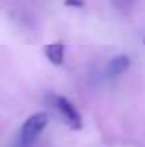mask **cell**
<instances>
[{
    "label": "cell",
    "mask_w": 145,
    "mask_h": 147,
    "mask_svg": "<svg viewBox=\"0 0 145 147\" xmlns=\"http://www.w3.org/2000/svg\"><path fill=\"white\" fill-rule=\"evenodd\" d=\"M52 102H54L56 110L60 112L62 119L71 127L72 130L82 129V115H80V112L75 108V104H72L69 99L62 97V95H54V97H52Z\"/></svg>",
    "instance_id": "cell-2"
},
{
    "label": "cell",
    "mask_w": 145,
    "mask_h": 147,
    "mask_svg": "<svg viewBox=\"0 0 145 147\" xmlns=\"http://www.w3.org/2000/svg\"><path fill=\"white\" fill-rule=\"evenodd\" d=\"M130 67V58L127 54H119V56H113L108 61V67H106V75L108 76H119L123 75L127 69Z\"/></svg>",
    "instance_id": "cell-3"
},
{
    "label": "cell",
    "mask_w": 145,
    "mask_h": 147,
    "mask_svg": "<svg viewBox=\"0 0 145 147\" xmlns=\"http://www.w3.org/2000/svg\"><path fill=\"white\" fill-rule=\"evenodd\" d=\"M47 125H48V114L47 112H36V114H32L21 127V132H19V145L21 147H30L37 140V136L45 130Z\"/></svg>",
    "instance_id": "cell-1"
},
{
    "label": "cell",
    "mask_w": 145,
    "mask_h": 147,
    "mask_svg": "<svg viewBox=\"0 0 145 147\" xmlns=\"http://www.w3.org/2000/svg\"><path fill=\"white\" fill-rule=\"evenodd\" d=\"M45 56L50 63L54 65H62L63 63V56H65V45L62 41H54V43H48L45 47Z\"/></svg>",
    "instance_id": "cell-4"
},
{
    "label": "cell",
    "mask_w": 145,
    "mask_h": 147,
    "mask_svg": "<svg viewBox=\"0 0 145 147\" xmlns=\"http://www.w3.org/2000/svg\"><path fill=\"white\" fill-rule=\"evenodd\" d=\"M65 6H76V7H82L84 4H82V2H67Z\"/></svg>",
    "instance_id": "cell-5"
}]
</instances>
